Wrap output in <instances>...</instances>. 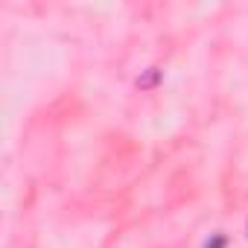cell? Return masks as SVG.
<instances>
[{
    "label": "cell",
    "mask_w": 248,
    "mask_h": 248,
    "mask_svg": "<svg viewBox=\"0 0 248 248\" xmlns=\"http://www.w3.org/2000/svg\"><path fill=\"white\" fill-rule=\"evenodd\" d=\"M158 79H161V70L158 67H149L143 76H138V85L140 88H152V85H158Z\"/></svg>",
    "instance_id": "1"
},
{
    "label": "cell",
    "mask_w": 248,
    "mask_h": 248,
    "mask_svg": "<svg viewBox=\"0 0 248 248\" xmlns=\"http://www.w3.org/2000/svg\"><path fill=\"white\" fill-rule=\"evenodd\" d=\"M204 248H225V236H222V233H216L213 239H207V245H204Z\"/></svg>",
    "instance_id": "2"
},
{
    "label": "cell",
    "mask_w": 248,
    "mask_h": 248,
    "mask_svg": "<svg viewBox=\"0 0 248 248\" xmlns=\"http://www.w3.org/2000/svg\"><path fill=\"white\" fill-rule=\"evenodd\" d=\"M245 228H248V225H245Z\"/></svg>",
    "instance_id": "3"
}]
</instances>
